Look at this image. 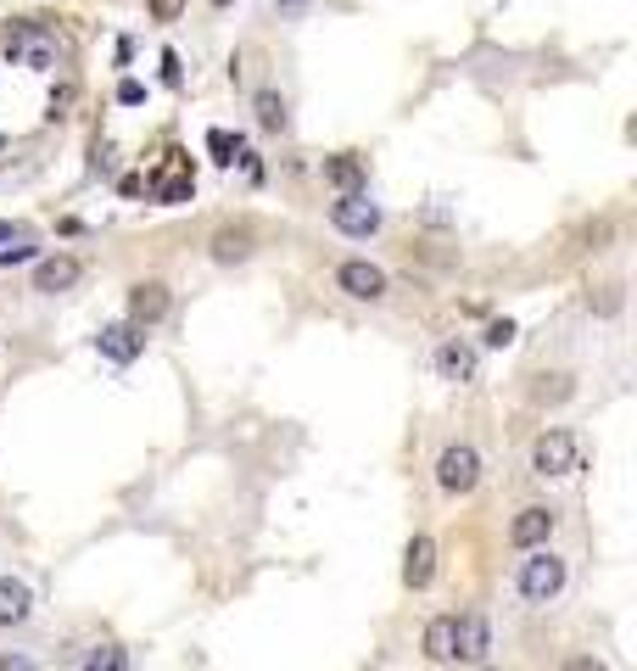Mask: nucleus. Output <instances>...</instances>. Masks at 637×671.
<instances>
[{
    "instance_id": "nucleus-1",
    "label": "nucleus",
    "mask_w": 637,
    "mask_h": 671,
    "mask_svg": "<svg viewBox=\"0 0 637 671\" xmlns=\"http://www.w3.org/2000/svg\"><path fill=\"white\" fill-rule=\"evenodd\" d=\"M0 45H7V57L28 73H51L62 62V45L51 28H39V23H7V34H0Z\"/></svg>"
},
{
    "instance_id": "nucleus-2",
    "label": "nucleus",
    "mask_w": 637,
    "mask_h": 671,
    "mask_svg": "<svg viewBox=\"0 0 637 671\" xmlns=\"http://www.w3.org/2000/svg\"><path fill=\"white\" fill-rule=\"evenodd\" d=\"M515 588H520L526 604H548V599H559V593H565V560L548 554V549H531V554L520 560V570H515Z\"/></svg>"
},
{
    "instance_id": "nucleus-3",
    "label": "nucleus",
    "mask_w": 637,
    "mask_h": 671,
    "mask_svg": "<svg viewBox=\"0 0 637 671\" xmlns=\"http://www.w3.org/2000/svg\"><path fill=\"white\" fill-rule=\"evenodd\" d=\"M475 482H481V454L470 443H448L443 454H436V487L443 493L464 498V493H475Z\"/></svg>"
},
{
    "instance_id": "nucleus-4",
    "label": "nucleus",
    "mask_w": 637,
    "mask_h": 671,
    "mask_svg": "<svg viewBox=\"0 0 637 671\" xmlns=\"http://www.w3.org/2000/svg\"><path fill=\"white\" fill-rule=\"evenodd\" d=\"M531 470L543 475V482H554V475L581 470V448H576L570 431H543V437L531 443Z\"/></svg>"
},
{
    "instance_id": "nucleus-5",
    "label": "nucleus",
    "mask_w": 637,
    "mask_h": 671,
    "mask_svg": "<svg viewBox=\"0 0 637 671\" xmlns=\"http://www.w3.org/2000/svg\"><path fill=\"white\" fill-rule=\"evenodd\" d=\"M335 285L347 292L353 303H380L386 292H391V280H386V269L380 263H369V258H347L335 269Z\"/></svg>"
},
{
    "instance_id": "nucleus-6",
    "label": "nucleus",
    "mask_w": 637,
    "mask_h": 671,
    "mask_svg": "<svg viewBox=\"0 0 637 671\" xmlns=\"http://www.w3.org/2000/svg\"><path fill=\"white\" fill-rule=\"evenodd\" d=\"M330 224H335L341 235H353V242H369V235L380 229V208L364 197V190H353V197H341V202L330 208Z\"/></svg>"
},
{
    "instance_id": "nucleus-7",
    "label": "nucleus",
    "mask_w": 637,
    "mask_h": 671,
    "mask_svg": "<svg viewBox=\"0 0 637 671\" xmlns=\"http://www.w3.org/2000/svg\"><path fill=\"white\" fill-rule=\"evenodd\" d=\"M168 308H174V297H168V285H163V280H140L134 292H129V325H134V330L163 325V319H168Z\"/></svg>"
},
{
    "instance_id": "nucleus-8",
    "label": "nucleus",
    "mask_w": 637,
    "mask_h": 671,
    "mask_svg": "<svg viewBox=\"0 0 637 671\" xmlns=\"http://www.w3.org/2000/svg\"><path fill=\"white\" fill-rule=\"evenodd\" d=\"M554 520H559V515H554L548 504H526V509L509 520V543H515V549H543V543L554 538Z\"/></svg>"
},
{
    "instance_id": "nucleus-9",
    "label": "nucleus",
    "mask_w": 637,
    "mask_h": 671,
    "mask_svg": "<svg viewBox=\"0 0 637 671\" xmlns=\"http://www.w3.org/2000/svg\"><path fill=\"white\" fill-rule=\"evenodd\" d=\"M95 348H102V358H113V364H134V358L145 353V330H134L129 319L102 325V336H95Z\"/></svg>"
},
{
    "instance_id": "nucleus-10",
    "label": "nucleus",
    "mask_w": 637,
    "mask_h": 671,
    "mask_svg": "<svg viewBox=\"0 0 637 671\" xmlns=\"http://www.w3.org/2000/svg\"><path fill=\"white\" fill-rule=\"evenodd\" d=\"M493 649V627H486V615H453V660H486Z\"/></svg>"
},
{
    "instance_id": "nucleus-11",
    "label": "nucleus",
    "mask_w": 637,
    "mask_h": 671,
    "mask_svg": "<svg viewBox=\"0 0 637 671\" xmlns=\"http://www.w3.org/2000/svg\"><path fill=\"white\" fill-rule=\"evenodd\" d=\"M430 577H436V543L420 532V538H409V549H403V588L425 593Z\"/></svg>"
},
{
    "instance_id": "nucleus-12",
    "label": "nucleus",
    "mask_w": 637,
    "mask_h": 671,
    "mask_svg": "<svg viewBox=\"0 0 637 671\" xmlns=\"http://www.w3.org/2000/svg\"><path fill=\"white\" fill-rule=\"evenodd\" d=\"M79 274H84V263H79V258H68V252H57V258H45V263L34 269V292H45V297L73 292Z\"/></svg>"
},
{
    "instance_id": "nucleus-13",
    "label": "nucleus",
    "mask_w": 637,
    "mask_h": 671,
    "mask_svg": "<svg viewBox=\"0 0 637 671\" xmlns=\"http://www.w3.org/2000/svg\"><path fill=\"white\" fill-rule=\"evenodd\" d=\"M28 615H34V593H28V582L0 577V627H23Z\"/></svg>"
},
{
    "instance_id": "nucleus-14",
    "label": "nucleus",
    "mask_w": 637,
    "mask_h": 671,
    "mask_svg": "<svg viewBox=\"0 0 637 671\" xmlns=\"http://www.w3.org/2000/svg\"><path fill=\"white\" fill-rule=\"evenodd\" d=\"M475 348L470 342H443V348H436V369H443V380H459V387H464V380H475Z\"/></svg>"
},
{
    "instance_id": "nucleus-15",
    "label": "nucleus",
    "mask_w": 637,
    "mask_h": 671,
    "mask_svg": "<svg viewBox=\"0 0 637 671\" xmlns=\"http://www.w3.org/2000/svg\"><path fill=\"white\" fill-rule=\"evenodd\" d=\"M213 258H219V263L252 258V229H247V224H224V229H213Z\"/></svg>"
},
{
    "instance_id": "nucleus-16",
    "label": "nucleus",
    "mask_w": 637,
    "mask_h": 671,
    "mask_svg": "<svg viewBox=\"0 0 637 671\" xmlns=\"http://www.w3.org/2000/svg\"><path fill=\"white\" fill-rule=\"evenodd\" d=\"M325 179L341 190V197H353V190H364V157H353V152L325 157Z\"/></svg>"
},
{
    "instance_id": "nucleus-17",
    "label": "nucleus",
    "mask_w": 637,
    "mask_h": 671,
    "mask_svg": "<svg viewBox=\"0 0 637 671\" xmlns=\"http://www.w3.org/2000/svg\"><path fill=\"white\" fill-rule=\"evenodd\" d=\"M425 660H436V666L453 660V615H430L425 621Z\"/></svg>"
},
{
    "instance_id": "nucleus-18",
    "label": "nucleus",
    "mask_w": 637,
    "mask_h": 671,
    "mask_svg": "<svg viewBox=\"0 0 637 671\" xmlns=\"http://www.w3.org/2000/svg\"><path fill=\"white\" fill-rule=\"evenodd\" d=\"M252 113H258V129H269V134H280L291 118H285V95L280 90H258L252 95Z\"/></svg>"
},
{
    "instance_id": "nucleus-19",
    "label": "nucleus",
    "mask_w": 637,
    "mask_h": 671,
    "mask_svg": "<svg viewBox=\"0 0 637 671\" xmlns=\"http://www.w3.org/2000/svg\"><path fill=\"white\" fill-rule=\"evenodd\" d=\"M79 671H129V649H118V644H95V649H84Z\"/></svg>"
},
{
    "instance_id": "nucleus-20",
    "label": "nucleus",
    "mask_w": 637,
    "mask_h": 671,
    "mask_svg": "<svg viewBox=\"0 0 637 671\" xmlns=\"http://www.w3.org/2000/svg\"><path fill=\"white\" fill-rule=\"evenodd\" d=\"M190 190H196V179L174 163V174H168V179H157V202H168V208H174V202H190Z\"/></svg>"
},
{
    "instance_id": "nucleus-21",
    "label": "nucleus",
    "mask_w": 637,
    "mask_h": 671,
    "mask_svg": "<svg viewBox=\"0 0 637 671\" xmlns=\"http://www.w3.org/2000/svg\"><path fill=\"white\" fill-rule=\"evenodd\" d=\"M208 152H213V163H224V168H229V163L240 157V140H235L229 129H208Z\"/></svg>"
},
{
    "instance_id": "nucleus-22",
    "label": "nucleus",
    "mask_w": 637,
    "mask_h": 671,
    "mask_svg": "<svg viewBox=\"0 0 637 671\" xmlns=\"http://www.w3.org/2000/svg\"><path fill=\"white\" fill-rule=\"evenodd\" d=\"M145 12H152V23H179L185 0H145Z\"/></svg>"
},
{
    "instance_id": "nucleus-23",
    "label": "nucleus",
    "mask_w": 637,
    "mask_h": 671,
    "mask_svg": "<svg viewBox=\"0 0 637 671\" xmlns=\"http://www.w3.org/2000/svg\"><path fill=\"white\" fill-rule=\"evenodd\" d=\"M0 671H39L23 649H0Z\"/></svg>"
},
{
    "instance_id": "nucleus-24",
    "label": "nucleus",
    "mask_w": 637,
    "mask_h": 671,
    "mask_svg": "<svg viewBox=\"0 0 637 671\" xmlns=\"http://www.w3.org/2000/svg\"><path fill=\"white\" fill-rule=\"evenodd\" d=\"M509 342H515V325L509 319H498L493 330H486V348H509Z\"/></svg>"
},
{
    "instance_id": "nucleus-25",
    "label": "nucleus",
    "mask_w": 637,
    "mask_h": 671,
    "mask_svg": "<svg viewBox=\"0 0 637 671\" xmlns=\"http://www.w3.org/2000/svg\"><path fill=\"white\" fill-rule=\"evenodd\" d=\"M118 102H123V107H140V102H145V90H140L134 79H123V84H118Z\"/></svg>"
},
{
    "instance_id": "nucleus-26",
    "label": "nucleus",
    "mask_w": 637,
    "mask_h": 671,
    "mask_svg": "<svg viewBox=\"0 0 637 671\" xmlns=\"http://www.w3.org/2000/svg\"><path fill=\"white\" fill-rule=\"evenodd\" d=\"M185 73H179V57L174 51H163V84H179Z\"/></svg>"
},
{
    "instance_id": "nucleus-27",
    "label": "nucleus",
    "mask_w": 637,
    "mask_h": 671,
    "mask_svg": "<svg viewBox=\"0 0 637 671\" xmlns=\"http://www.w3.org/2000/svg\"><path fill=\"white\" fill-rule=\"evenodd\" d=\"M565 671H604V660H593V655H576V660H565Z\"/></svg>"
},
{
    "instance_id": "nucleus-28",
    "label": "nucleus",
    "mask_w": 637,
    "mask_h": 671,
    "mask_svg": "<svg viewBox=\"0 0 637 671\" xmlns=\"http://www.w3.org/2000/svg\"><path fill=\"white\" fill-rule=\"evenodd\" d=\"M23 258H34V247H12V252H0V269H12V263H23Z\"/></svg>"
},
{
    "instance_id": "nucleus-29",
    "label": "nucleus",
    "mask_w": 637,
    "mask_h": 671,
    "mask_svg": "<svg viewBox=\"0 0 637 671\" xmlns=\"http://www.w3.org/2000/svg\"><path fill=\"white\" fill-rule=\"evenodd\" d=\"M274 7H280L285 17H303V12H308V0H274Z\"/></svg>"
},
{
    "instance_id": "nucleus-30",
    "label": "nucleus",
    "mask_w": 637,
    "mask_h": 671,
    "mask_svg": "<svg viewBox=\"0 0 637 671\" xmlns=\"http://www.w3.org/2000/svg\"><path fill=\"white\" fill-rule=\"evenodd\" d=\"M0 242H12V224L7 219H0Z\"/></svg>"
},
{
    "instance_id": "nucleus-31",
    "label": "nucleus",
    "mask_w": 637,
    "mask_h": 671,
    "mask_svg": "<svg viewBox=\"0 0 637 671\" xmlns=\"http://www.w3.org/2000/svg\"><path fill=\"white\" fill-rule=\"evenodd\" d=\"M213 7H229V0H213Z\"/></svg>"
}]
</instances>
